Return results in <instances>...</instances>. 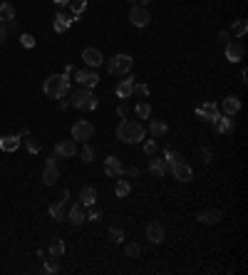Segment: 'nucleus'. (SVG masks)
<instances>
[{
    "label": "nucleus",
    "instance_id": "1",
    "mask_svg": "<svg viewBox=\"0 0 248 275\" xmlns=\"http://www.w3.org/2000/svg\"><path fill=\"white\" fill-rule=\"evenodd\" d=\"M147 137V129L139 124V122H132V119H122L119 126H117V139L124 141V144H139Z\"/></svg>",
    "mask_w": 248,
    "mask_h": 275
},
{
    "label": "nucleus",
    "instance_id": "2",
    "mask_svg": "<svg viewBox=\"0 0 248 275\" xmlns=\"http://www.w3.org/2000/svg\"><path fill=\"white\" fill-rule=\"evenodd\" d=\"M70 75L65 72V75H50L47 79H45V84H43V92H45V97H50V99H62V97H67V92H70Z\"/></svg>",
    "mask_w": 248,
    "mask_h": 275
},
{
    "label": "nucleus",
    "instance_id": "3",
    "mask_svg": "<svg viewBox=\"0 0 248 275\" xmlns=\"http://www.w3.org/2000/svg\"><path fill=\"white\" fill-rule=\"evenodd\" d=\"M70 104H72V107H77V109H85V112H94V109L99 107V99L94 97V92H92V90L82 87V90H77V92L72 94Z\"/></svg>",
    "mask_w": 248,
    "mask_h": 275
},
{
    "label": "nucleus",
    "instance_id": "4",
    "mask_svg": "<svg viewBox=\"0 0 248 275\" xmlns=\"http://www.w3.org/2000/svg\"><path fill=\"white\" fill-rule=\"evenodd\" d=\"M134 67V57L122 52V55H114L109 62H107V72L109 75H129V70Z\"/></svg>",
    "mask_w": 248,
    "mask_h": 275
},
{
    "label": "nucleus",
    "instance_id": "5",
    "mask_svg": "<svg viewBox=\"0 0 248 275\" xmlns=\"http://www.w3.org/2000/svg\"><path fill=\"white\" fill-rule=\"evenodd\" d=\"M94 137V124L90 122V119H77L75 124H72V139L75 141H90Z\"/></svg>",
    "mask_w": 248,
    "mask_h": 275
},
{
    "label": "nucleus",
    "instance_id": "6",
    "mask_svg": "<svg viewBox=\"0 0 248 275\" xmlns=\"http://www.w3.org/2000/svg\"><path fill=\"white\" fill-rule=\"evenodd\" d=\"M129 23H132L134 28H147V25L152 23V15H149V10L144 8V5H132V10H129Z\"/></svg>",
    "mask_w": 248,
    "mask_h": 275
},
{
    "label": "nucleus",
    "instance_id": "7",
    "mask_svg": "<svg viewBox=\"0 0 248 275\" xmlns=\"http://www.w3.org/2000/svg\"><path fill=\"white\" fill-rule=\"evenodd\" d=\"M169 171L174 174V179H179L181 183H186V181H194V168L186 164L184 159L181 161H174V164H169Z\"/></svg>",
    "mask_w": 248,
    "mask_h": 275
},
{
    "label": "nucleus",
    "instance_id": "8",
    "mask_svg": "<svg viewBox=\"0 0 248 275\" xmlns=\"http://www.w3.org/2000/svg\"><path fill=\"white\" fill-rule=\"evenodd\" d=\"M75 82L82 84V87H87V90H94L99 84V75L94 70H77L75 72Z\"/></svg>",
    "mask_w": 248,
    "mask_h": 275
},
{
    "label": "nucleus",
    "instance_id": "9",
    "mask_svg": "<svg viewBox=\"0 0 248 275\" xmlns=\"http://www.w3.org/2000/svg\"><path fill=\"white\" fill-rule=\"evenodd\" d=\"M196 221H199V223H206V226L221 223V221H223V211H221V208H201L199 214H196Z\"/></svg>",
    "mask_w": 248,
    "mask_h": 275
},
{
    "label": "nucleus",
    "instance_id": "10",
    "mask_svg": "<svg viewBox=\"0 0 248 275\" xmlns=\"http://www.w3.org/2000/svg\"><path fill=\"white\" fill-rule=\"evenodd\" d=\"M196 117L199 119H203V122H216L221 114H218V107H216V102H203V104H199L196 107Z\"/></svg>",
    "mask_w": 248,
    "mask_h": 275
},
{
    "label": "nucleus",
    "instance_id": "11",
    "mask_svg": "<svg viewBox=\"0 0 248 275\" xmlns=\"http://www.w3.org/2000/svg\"><path fill=\"white\" fill-rule=\"evenodd\" d=\"M82 60H85V65L92 67V70L105 65V55H102V50H97V47H85L82 50Z\"/></svg>",
    "mask_w": 248,
    "mask_h": 275
},
{
    "label": "nucleus",
    "instance_id": "12",
    "mask_svg": "<svg viewBox=\"0 0 248 275\" xmlns=\"http://www.w3.org/2000/svg\"><path fill=\"white\" fill-rule=\"evenodd\" d=\"M77 154V141L75 139H65L55 144V156L57 159H72Z\"/></svg>",
    "mask_w": 248,
    "mask_h": 275
},
{
    "label": "nucleus",
    "instance_id": "13",
    "mask_svg": "<svg viewBox=\"0 0 248 275\" xmlns=\"http://www.w3.org/2000/svg\"><path fill=\"white\" fill-rule=\"evenodd\" d=\"M243 55H246L243 42H238V40H229V42H226V60H229V62H241Z\"/></svg>",
    "mask_w": 248,
    "mask_h": 275
},
{
    "label": "nucleus",
    "instance_id": "14",
    "mask_svg": "<svg viewBox=\"0 0 248 275\" xmlns=\"http://www.w3.org/2000/svg\"><path fill=\"white\" fill-rule=\"evenodd\" d=\"M105 174L109 179H119L124 174V166H122V159L119 156H107L105 159Z\"/></svg>",
    "mask_w": 248,
    "mask_h": 275
},
{
    "label": "nucleus",
    "instance_id": "15",
    "mask_svg": "<svg viewBox=\"0 0 248 275\" xmlns=\"http://www.w3.org/2000/svg\"><path fill=\"white\" fill-rule=\"evenodd\" d=\"M164 236H167V230H164V226H161L159 221H149V223H147V238H149L152 243H161Z\"/></svg>",
    "mask_w": 248,
    "mask_h": 275
},
{
    "label": "nucleus",
    "instance_id": "16",
    "mask_svg": "<svg viewBox=\"0 0 248 275\" xmlns=\"http://www.w3.org/2000/svg\"><path fill=\"white\" fill-rule=\"evenodd\" d=\"M75 23V17L72 15H67V13H57L55 15V20H52V28H55V32H67L70 30V25Z\"/></svg>",
    "mask_w": 248,
    "mask_h": 275
},
{
    "label": "nucleus",
    "instance_id": "17",
    "mask_svg": "<svg viewBox=\"0 0 248 275\" xmlns=\"http://www.w3.org/2000/svg\"><path fill=\"white\" fill-rule=\"evenodd\" d=\"M221 109H223L226 117H236V114L241 112V99L233 97V94H231V97H226V99L221 102Z\"/></svg>",
    "mask_w": 248,
    "mask_h": 275
},
{
    "label": "nucleus",
    "instance_id": "18",
    "mask_svg": "<svg viewBox=\"0 0 248 275\" xmlns=\"http://www.w3.org/2000/svg\"><path fill=\"white\" fill-rule=\"evenodd\" d=\"M214 126H216V132H218V134H233V129H236V122H233V117H226V114H221V117L214 122Z\"/></svg>",
    "mask_w": 248,
    "mask_h": 275
},
{
    "label": "nucleus",
    "instance_id": "19",
    "mask_svg": "<svg viewBox=\"0 0 248 275\" xmlns=\"http://www.w3.org/2000/svg\"><path fill=\"white\" fill-rule=\"evenodd\" d=\"M149 171L156 176V179H164L167 176V171H169V164H167V159H149Z\"/></svg>",
    "mask_w": 248,
    "mask_h": 275
},
{
    "label": "nucleus",
    "instance_id": "20",
    "mask_svg": "<svg viewBox=\"0 0 248 275\" xmlns=\"http://www.w3.org/2000/svg\"><path fill=\"white\" fill-rule=\"evenodd\" d=\"M67 218H70V223H72V226H82V223L87 221V216H85V208H82V203H75V206L70 208Z\"/></svg>",
    "mask_w": 248,
    "mask_h": 275
},
{
    "label": "nucleus",
    "instance_id": "21",
    "mask_svg": "<svg viewBox=\"0 0 248 275\" xmlns=\"http://www.w3.org/2000/svg\"><path fill=\"white\" fill-rule=\"evenodd\" d=\"M17 146H20V137L17 134H5V137H0V149L3 152H17Z\"/></svg>",
    "mask_w": 248,
    "mask_h": 275
},
{
    "label": "nucleus",
    "instance_id": "22",
    "mask_svg": "<svg viewBox=\"0 0 248 275\" xmlns=\"http://www.w3.org/2000/svg\"><path fill=\"white\" fill-rule=\"evenodd\" d=\"M94 201H97V188H94V186H82L79 203H82V206H94Z\"/></svg>",
    "mask_w": 248,
    "mask_h": 275
},
{
    "label": "nucleus",
    "instance_id": "23",
    "mask_svg": "<svg viewBox=\"0 0 248 275\" xmlns=\"http://www.w3.org/2000/svg\"><path fill=\"white\" fill-rule=\"evenodd\" d=\"M60 181V171H57V166H50L45 164V171H43V183L45 186H55Z\"/></svg>",
    "mask_w": 248,
    "mask_h": 275
},
{
    "label": "nucleus",
    "instance_id": "24",
    "mask_svg": "<svg viewBox=\"0 0 248 275\" xmlns=\"http://www.w3.org/2000/svg\"><path fill=\"white\" fill-rule=\"evenodd\" d=\"M0 23H15V8L13 3H0Z\"/></svg>",
    "mask_w": 248,
    "mask_h": 275
},
{
    "label": "nucleus",
    "instance_id": "25",
    "mask_svg": "<svg viewBox=\"0 0 248 275\" xmlns=\"http://www.w3.org/2000/svg\"><path fill=\"white\" fill-rule=\"evenodd\" d=\"M132 87H134V79H122L117 84V97L119 99H129L132 97Z\"/></svg>",
    "mask_w": 248,
    "mask_h": 275
},
{
    "label": "nucleus",
    "instance_id": "26",
    "mask_svg": "<svg viewBox=\"0 0 248 275\" xmlns=\"http://www.w3.org/2000/svg\"><path fill=\"white\" fill-rule=\"evenodd\" d=\"M149 132H152V137H154V139H161L164 134L169 132V124H167V122H161V119H154V122H152V126H149Z\"/></svg>",
    "mask_w": 248,
    "mask_h": 275
},
{
    "label": "nucleus",
    "instance_id": "27",
    "mask_svg": "<svg viewBox=\"0 0 248 275\" xmlns=\"http://www.w3.org/2000/svg\"><path fill=\"white\" fill-rule=\"evenodd\" d=\"M87 10V0H70V13L75 17V23H79V15Z\"/></svg>",
    "mask_w": 248,
    "mask_h": 275
},
{
    "label": "nucleus",
    "instance_id": "28",
    "mask_svg": "<svg viewBox=\"0 0 248 275\" xmlns=\"http://www.w3.org/2000/svg\"><path fill=\"white\" fill-rule=\"evenodd\" d=\"M114 194H117V199H127L132 194V183L127 179H119L117 186H114Z\"/></svg>",
    "mask_w": 248,
    "mask_h": 275
},
{
    "label": "nucleus",
    "instance_id": "29",
    "mask_svg": "<svg viewBox=\"0 0 248 275\" xmlns=\"http://www.w3.org/2000/svg\"><path fill=\"white\" fill-rule=\"evenodd\" d=\"M50 218H52L55 223L65 221V201H62V203H52V206H50Z\"/></svg>",
    "mask_w": 248,
    "mask_h": 275
},
{
    "label": "nucleus",
    "instance_id": "30",
    "mask_svg": "<svg viewBox=\"0 0 248 275\" xmlns=\"http://www.w3.org/2000/svg\"><path fill=\"white\" fill-rule=\"evenodd\" d=\"M134 112H137L139 119H149L152 117V104L149 102H139L137 107H134Z\"/></svg>",
    "mask_w": 248,
    "mask_h": 275
},
{
    "label": "nucleus",
    "instance_id": "31",
    "mask_svg": "<svg viewBox=\"0 0 248 275\" xmlns=\"http://www.w3.org/2000/svg\"><path fill=\"white\" fill-rule=\"evenodd\" d=\"M246 30H248V23L246 20H236V23L231 25V32H233V37L238 40V37H243L246 35Z\"/></svg>",
    "mask_w": 248,
    "mask_h": 275
},
{
    "label": "nucleus",
    "instance_id": "32",
    "mask_svg": "<svg viewBox=\"0 0 248 275\" xmlns=\"http://www.w3.org/2000/svg\"><path fill=\"white\" fill-rule=\"evenodd\" d=\"M50 256H55V258L65 256V243H62L60 238H55V241L50 243Z\"/></svg>",
    "mask_w": 248,
    "mask_h": 275
},
{
    "label": "nucleus",
    "instance_id": "33",
    "mask_svg": "<svg viewBox=\"0 0 248 275\" xmlns=\"http://www.w3.org/2000/svg\"><path fill=\"white\" fill-rule=\"evenodd\" d=\"M43 273H47V275H50V273H60V263H57V258H55V256L45 260V265H43Z\"/></svg>",
    "mask_w": 248,
    "mask_h": 275
},
{
    "label": "nucleus",
    "instance_id": "34",
    "mask_svg": "<svg viewBox=\"0 0 248 275\" xmlns=\"http://www.w3.org/2000/svg\"><path fill=\"white\" fill-rule=\"evenodd\" d=\"M79 156H82V161H85V164H90V161H94V149H92V146L85 141V149H82L79 152Z\"/></svg>",
    "mask_w": 248,
    "mask_h": 275
},
{
    "label": "nucleus",
    "instance_id": "35",
    "mask_svg": "<svg viewBox=\"0 0 248 275\" xmlns=\"http://www.w3.org/2000/svg\"><path fill=\"white\" fill-rule=\"evenodd\" d=\"M156 149H159L156 139H147V141H144V154H147V156H154V154H156Z\"/></svg>",
    "mask_w": 248,
    "mask_h": 275
},
{
    "label": "nucleus",
    "instance_id": "36",
    "mask_svg": "<svg viewBox=\"0 0 248 275\" xmlns=\"http://www.w3.org/2000/svg\"><path fill=\"white\" fill-rule=\"evenodd\" d=\"M109 238H112L114 243H122V241H124V230H122L119 226H112V228H109Z\"/></svg>",
    "mask_w": 248,
    "mask_h": 275
},
{
    "label": "nucleus",
    "instance_id": "37",
    "mask_svg": "<svg viewBox=\"0 0 248 275\" xmlns=\"http://www.w3.org/2000/svg\"><path fill=\"white\" fill-rule=\"evenodd\" d=\"M164 159H167V164H174V161H181V154L167 146V149H164Z\"/></svg>",
    "mask_w": 248,
    "mask_h": 275
},
{
    "label": "nucleus",
    "instance_id": "38",
    "mask_svg": "<svg viewBox=\"0 0 248 275\" xmlns=\"http://www.w3.org/2000/svg\"><path fill=\"white\" fill-rule=\"evenodd\" d=\"M20 42H23V47H35V37L30 35V32H23V35H20Z\"/></svg>",
    "mask_w": 248,
    "mask_h": 275
},
{
    "label": "nucleus",
    "instance_id": "39",
    "mask_svg": "<svg viewBox=\"0 0 248 275\" xmlns=\"http://www.w3.org/2000/svg\"><path fill=\"white\" fill-rule=\"evenodd\" d=\"M127 256H129V258L141 256V245H139V243H129V245H127Z\"/></svg>",
    "mask_w": 248,
    "mask_h": 275
},
{
    "label": "nucleus",
    "instance_id": "40",
    "mask_svg": "<svg viewBox=\"0 0 248 275\" xmlns=\"http://www.w3.org/2000/svg\"><path fill=\"white\" fill-rule=\"evenodd\" d=\"M132 94H139V97H149V87H147V84H134V87H132Z\"/></svg>",
    "mask_w": 248,
    "mask_h": 275
},
{
    "label": "nucleus",
    "instance_id": "41",
    "mask_svg": "<svg viewBox=\"0 0 248 275\" xmlns=\"http://www.w3.org/2000/svg\"><path fill=\"white\" fill-rule=\"evenodd\" d=\"M201 159H203L206 164L214 161V149H211V146H203V149H201Z\"/></svg>",
    "mask_w": 248,
    "mask_h": 275
},
{
    "label": "nucleus",
    "instance_id": "42",
    "mask_svg": "<svg viewBox=\"0 0 248 275\" xmlns=\"http://www.w3.org/2000/svg\"><path fill=\"white\" fill-rule=\"evenodd\" d=\"M25 146H28L30 154H37L40 152V141H35V139H25Z\"/></svg>",
    "mask_w": 248,
    "mask_h": 275
},
{
    "label": "nucleus",
    "instance_id": "43",
    "mask_svg": "<svg viewBox=\"0 0 248 275\" xmlns=\"http://www.w3.org/2000/svg\"><path fill=\"white\" fill-rule=\"evenodd\" d=\"M117 114H119V117H129V104H127V102H122L119 107H117Z\"/></svg>",
    "mask_w": 248,
    "mask_h": 275
},
{
    "label": "nucleus",
    "instance_id": "44",
    "mask_svg": "<svg viewBox=\"0 0 248 275\" xmlns=\"http://www.w3.org/2000/svg\"><path fill=\"white\" fill-rule=\"evenodd\" d=\"M85 216H87V221H92V223H97V221L102 218V214H99V211H97V208H92V211H90V214H85Z\"/></svg>",
    "mask_w": 248,
    "mask_h": 275
},
{
    "label": "nucleus",
    "instance_id": "45",
    "mask_svg": "<svg viewBox=\"0 0 248 275\" xmlns=\"http://www.w3.org/2000/svg\"><path fill=\"white\" fill-rule=\"evenodd\" d=\"M216 42H221V45H226V42H229V32H226V30L216 32Z\"/></svg>",
    "mask_w": 248,
    "mask_h": 275
},
{
    "label": "nucleus",
    "instance_id": "46",
    "mask_svg": "<svg viewBox=\"0 0 248 275\" xmlns=\"http://www.w3.org/2000/svg\"><path fill=\"white\" fill-rule=\"evenodd\" d=\"M5 37H8V25H5V23H0V45L5 42Z\"/></svg>",
    "mask_w": 248,
    "mask_h": 275
},
{
    "label": "nucleus",
    "instance_id": "47",
    "mask_svg": "<svg viewBox=\"0 0 248 275\" xmlns=\"http://www.w3.org/2000/svg\"><path fill=\"white\" fill-rule=\"evenodd\" d=\"M45 164H50V166H57V156H55V154H52V156H47V161H45Z\"/></svg>",
    "mask_w": 248,
    "mask_h": 275
},
{
    "label": "nucleus",
    "instance_id": "48",
    "mask_svg": "<svg viewBox=\"0 0 248 275\" xmlns=\"http://www.w3.org/2000/svg\"><path fill=\"white\" fill-rule=\"evenodd\" d=\"M60 107H62V109H67V107H70V99L62 97V99H60Z\"/></svg>",
    "mask_w": 248,
    "mask_h": 275
},
{
    "label": "nucleus",
    "instance_id": "49",
    "mask_svg": "<svg viewBox=\"0 0 248 275\" xmlns=\"http://www.w3.org/2000/svg\"><path fill=\"white\" fill-rule=\"evenodd\" d=\"M129 176H132V179H137V176H139V168H137V166H132V168H129Z\"/></svg>",
    "mask_w": 248,
    "mask_h": 275
},
{
    "label": "nucleus",
    "instance_id": "50",
    "mask_svg": "<svg viewBox=\"0 0 248 275\" xmlns=\"http://www.w3.org/2000/svg\"><path fill=\"white\" fill-rule=\"evenodd\" d=\"M55 5H70V0H55Z\"/></svg>",
    "mask_w": 248,
    "mask_h": 275
},
{
    "label": "nucleus",
    "instance_id": "51",
    "mask_svg": "<svg viewBox=\"0 0 248 275\" xmlns=\"http://www.w3.org/2000/svg\"><path fill=\"white\" fill-rule=\"evenodd\" d=\"M139 3H141V5H149V3H154V0H139Z\"/></svg>",
    "mask_w": 248,
    "mask_h": 275
}]
</instances>
